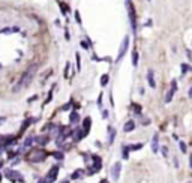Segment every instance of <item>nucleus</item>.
I'll list each match as a JSON object with an SVG mask.
<instances>
[{"instance_id": "nucleus-25", "label": "nucleus", "mask_w": 192, "mask_h": 183, "mask_svg": "<svg viewBox=\"0 0 192 183\" xmlns=\"http://www.w3.org/2000/svg\"><path fill=\"white\" fill-rule=\"evenodd\" d=\"M51 156H54V158L57 159V161H63V158H65L62 152H53V153H51Z\"/></svg>"}, {"instance_id": "nucleus-33", "label": "nucleus", "mask_w": 192, "mask_h": 183, "mask_svg": "<svg viewBox=\"0 0 192 183\" xmlns=\"http://www.w3.org/2000/svg\"><path fill=\"white\" fill-rule=\"evenodd\" d=\"M186 56H188V60L192 62V51L191 50H186Z\"/></svg>"}, {"instance_id": "nucleus-5", "label": "nucleus", "mask_w": 192, "mask_h": 183, "mask_svg": "<svg viewBox=\"0 0 192 183\" xmlns=\"http://www.w3.org/2000/svg\"><path fill=\"white\" fill-rule=\"evenodd\" d=\"M128 47H129V36H125L123 41H122V44H120V48H119V54H117L116 62H120V60L123 59V56H125L126 51H128Z\"/></svg>"}, {"instance_id": "nucleus-21", "label": "nucleus", "mask_w": 192, "mask_h": 183, "mask_svg": "<svg viewBox=\"0 0 192 183\" xmlns=\"http://www.w3.org/2000/svg\"><path fill=\"white\" fill-rule=\"evenodd\" d=\"M33 141H35V137H27V138L24 140V143H23V149H27V147H30Z\"/></svg>"}, {"instance_id": "nucleus-38", "label": "nucleus", "mask_w": 192, "mask_h": 183, "mask_svg": "<svg viewBox=\"0 0 192 183\" xmlns=\"http://www.w3.org/2000/svg\"><path fill=\"white\" fill-rule=\"evenodd\" d=\"M81 47H83V48H86V50H87V48H89V44H87V42H86V41H81Z\"/></svg>"}, {"instance_id": "nucleus-1", "label": "nucleus", "mask_w": 192, "mask_h": 183, "mask_svg": "<svg viewBox=\"0 0 192 183\" xmlns=\"http://www.w3.org/2000/svg\"><path fill=\"white\" fill-rule=\"evenodd\" d=\"M36 71H38V65L33 63V65L29 68V69L21 75V78H20V81L17 83L14 92H18V90H21V89H26V87L33 81V78H35V75H36Z\"/></svg>"}, {"instance_id": "nucleus-46", "label": "nucleus", "mask_w": 192, "mask_h": 183, "mask_svg": "<svg viewBox=\"0 0 192 183\" xmlns=\"http://www.w3.org/2000/svg\"><path fill=\"white\" fill-rule=\"evenodd\" d=\"M3 167V161H0V168H2Z\"/></svg>"}, {"instance_id": "nucleus-19", "label": "nucleus", "mask_w": 192, "mask_h": 183, "mask_svg": "<svg viewBox=\"0 0 192 183\" xmlns=\"http://www.w3.org/2000/svg\"><path fill=\"white\" fill-rule=\"evenodd\" d=\"M180 71H182V75H185V74H188V72L192 71V66L189 63H182L180 65Z\"/></svg>"}, {"instance_id": "nucleus-4", "label": "nucleus", "mask_w": 192, "mask_h": 183, "mask_svg": "<svg viewBox=\"0 0 192 183\" xmlns=\"http://www.w3.org/2000/svg\"><path fill=\"white\" fill-rule=\"evenodd\" d=\"M92 161H93V167H90L92 170H89L87 171V174H95V173H99L101 171V168H102V159L98 156V155H93L92 156Z\"/></svg>"}, {"instance_id": "nucleus-26", "label": "nucleus", "mask_w": 192, "mask_h": 183, "mask_svg": "<svg viewBox=\"0 0 192 183\" xmlns=\"http://www.w3.org/2000/svg\"><path fill=\"white\" fill-rule=\"evenodd\" d=\"M122 158H123V159H128V158H129V150H128L126 146L122 147Z\"/></svg>"}, {"instance_id": "nucleus-29", "label": "nucleus", "mask_w": 192, "mask_h": 183, "mask_svg": "<svg viewBox=\"0 0 192 183\" xmlns=\"http://www.w3.org/2000/svg\"><path fill=\"white\" fill-rule=\"evenodd\" d=\"M132 108H134V111H135L137 114H141V107H140V105H137V104H132Z\"/></svg>"}, {"instance_id": "nucleus-37", "label": "nucleus", "mask_w": 192, "mask_h": 183, "mask_svg": "<svg viewBox=\"0 0 192 183\" xmlns=\"http://www.w3.org/2000/svg\"><path fill=\"white\" fill-rule=\"evenodd\" d=\"M173 162H174V167H176V168H179V165H180V164H179V159H177L176 156H174V159H173Z\"/></svg>"}, {"instance_id": "nucleus-35", "label": "nucleus", "mask_w": 192, "mask_h": 183, "mask_svg": "<svg viewBox=\"0 0 192 183\" xmlns=\"http://www.w3.org/2000/svg\"><path fill=\"white\" fill-rule=\"evenodd\" d=\"M98 107H102V93L98 96Z\"/></svg>"}, {"instance_id": "nucleus-47", "label": "nucleus", "mask_w": 192, "mask_h": 183, "mask_svg": "<svg viewBox=\"0 0 192 183\" xmlns=\"http://www.w3.org/2000/svg\"><path fill=\"white\" fill-rule=\"evenodd\" d=\"M2 179H3V176H2V173H0V182H2Z\"/></svg>"}, {"instance_id": "nucleus-2", "label": "nucleus", "mask_w": 192, "mask_h": 183, "mask_svg": "<svg viewBox=\"0 0 192 183\" xmlns=\"http://www.w3.org/2000/svg\"><path fill=\"white\" fill-rule=\"evenodd\" d=\"M126 8H128V14H129V21H131L132 33L137 35V17H135V9H134V6H132L131 0H126Z\"/></svg>"}, {"instance_id": "nucleus-8", "label": "nucleus", "mask_w": 192, "mask_h": 183, "mask_svg": "<svg viewBox=\"0 0 192 183\" xmlns=\"http://www.w3.org/2000/svg\"><path fill=\"white\" fill-rule=\"evenodd\" d=\"M59 167L57 165H54V167H51L50 170H48V173H47V176H45V180H47V183H54L56 180H57V176H59Z\"/></svg>"}, {"instance_id": "nucleus-18", "label": "nucleus", "mask_w": 192, "mask_h": 183, "mask_svg": "<svg viewBox=\"0 0 192 183\" xmlns=\"http://www.w3.org/2000/svg\"><path fill=\"white\" fill-rule=\"evenodd\" d=\"M108 134H110V137H108V144H113L114 143V138H116V129L113 128V126H108Z\"/></svg>"}, {"instance_id": "nucleus-36", "label": "nucleus", "mask_w": 192, "mask_h": 183, "mask_svg": "<svg viewBox=\"0 0 192 183\" xmlns=\"http://www.w3.org/2000/svg\"><path fill=\"white\" fill-rule=\"evenodd\" d=\"M71 105H72V101H71V102H68L66 105H63V107H62V110H65V111H66V110H69V107H71Z\"/></svg>"}, {"instance_id": "nucleus-14", "label": "nucleus", "mask_w": 192, "mask_h": 183, "mask_svg": "<svg viewBox=\"0 0 192 183\" xmlns=\"http://www.w3.org/2000/svg\"><path fill=\"white\" fill-rule=\"evenodd\" d=\"M72 137H74V141L78 143V141H81L84 137H86V134H84L83 129H75V131H74V135H72Z\"/></svg>"}, {"instance_id": "nucleus-31", "label": "nucleus", "mask_w": 192, "mask_h": 183, "mask_svg": "<svg viewBox=\"0 0 192 183\" xmlns=\"http://www.w3.org/2000/svg\"><path fill=\"white\" fill-rule=\"evenodd\" d=\"M69 68H71V63L68 62V63H66V68H65V77H66V78H68V74H69Z\"/></svg>"}, {"instance_id": "nucleus-41", "label": "nucleus", "mask_w": 192, "mask_h": 183, "mask_svg": "<svg viewBox=\"0 0 192 183\" xmlns=\"http://www.w3.org/2000/svg\"><path fill=\"white\" fill-rule=\"evenodd\" d=\"M5 120H6V117H0V125L5 123Z\"/></svg>"}, {"instance_id": "nucleus-34", "label": "nucleus", "mask_w": 192, "mask_h": 183, "mask_svg": "<svg viewBox=\"0 0 192 183\" xmlns=\"http://www.w3.org/2000/svg\"><path fill=\"white\" fill-rule=\"evenodd\" d=\"M108 116H110V113H108V110H104V111H102V117H104V119H107Z\"/></svg>"}, {"instance_id": "nucleus-12", "label": "nucleus", "mask_w": 192, "mask_h": 183, "mask_svg": "<svg viewBox=\"0 0 192 183\" xmlns=\"http://www.w3.org/2000/svg\"><path fill=\"white\" fill-rule=\"evenodd\" d=\"M147 83H149V86L152 89H156V81H155V72H153V69H149V72H147Z\"/></svg>"}, {"instance_id": "nucleus-7", "label": "nucleus", "mask_w": 192, "mask_h": 183, "mask_svg": "<svg viewBox=\"0 0 192 183\" xmlns=\"http://www.w3.org/2000/svg\"><path fill=\"white\" fill-rule=\"evenodd\" d=\"M5 176L12 182V180H17V182H20V183H24V177H23V174L20 173V171H17V170H5Z\"/></svg>"}, {"instance_id": "nucleus-40", "label": "nucleus", "mask_w": 192, "mask_h": 183, "mask_svg": "<svg viewBox=\"0 0 192 183\" xmlns=\"http://www.w3.org/2000/svg\"><path fill=\"white\" fill-rule=\"evenodd\" d=\"M189 168H192V153L189 155Z\"/></svg>"}, {"instance_id": "nucleus-10", "label": "nucleus", "mask_w": 192, "mask_h": 183, "mask_svg": "<svg viewBox=\"0 0 192 183\" xmlns=\"http://www.w3.org/2000/svg\"><path fill=\"white\" fill-rule=\"evenodd\" d=\"M150 147H152V152L153 153H158L159 152V134L156 132L155 135H153V138H152V143H150Z\"/></svg>"}, {"instance_id": "nucleus-23", "label": "nucleus", "mask_w": 192, "mask_h": 183, "mask_svg": "<svg viewBox=\"0 0 192 183\" xmlns=\"http://www.w3.org/2000/svg\"><path fill=\"white\" fill-rule=\"evenodd\" d=\"M179 149H180V152H182L183 155H186V152H188V146H186L185 141H179Z\"/></svg>"}, {"instance_id": "nucleus-30", "label": "nucleus", "mask_w": 192, "mask_h": 183, "mask_svg": "<svg viewBox=\"0 0 192 183\" xmlns=\"http://www.w3.org/2000/svg\"><path fill=\"white\" fill-rule=\"evenodd\" d=\"M75 57H77V69L80 71V69H81V60H80V54H77Z\"/></svg>"}, {"instance_id": "nucleus-44", "label": "nucleus", "mask_w": 192, "mask_h": 183, "mask_svg": "<svg viewBox=\"0 0 192 183\" xmlns=\"http://www.w3.org/2000/svg\"><path fill=\"white\" fill-rule=\"evenodd\" d=\"M99 183H110V182H108V180H107V179H102V180H101V182H99Z\"/></svg>"}, {"instance_id": "nucleus-39", "label": "nucleus", "mask_w": 192, "mask_h": 183, "mask_svg": "<svg viewBox=\"0 0 192 183\" xmlns=\"http://www.w3.org/2000/svg\"><path fill=\"white\" fill-rule=\"evenodd\" d=\"M188 98L192 99V87H189V92H188Z\"/></svg>"}, {"instance_id": "nucleus-42", "label": "nucleus", "mask_w": 192, "mask_h": 183, "mask_svg": "<svg viewBox=\"0 0 192 183\" xmlns=\"http://www.w3.org/2000/svg\"><path fill=\"white\" fill-rule=\"evenodd\" d=\"M35 99H38V96H33V98H30V99H29V102H33Z\"/></svg>"}, {"instance_id": "nucleus-45", "label": "nucleus", "mask_w": 192, "mask_h": 183, "mask_svg": "<svg viewBox=\"0 0 192 183\" xmlns=\"http://www.w3.org/2000/svg\"><path fill=\"white\" fill-rule=\"evenodd\" d=\"M60 183H69V180H62Z\"/></svg>"}, {"instance_id": "nucleus-13", "label": "nucleus", "mask_w": 192, "mask_h": 183, "mask_svg": "<svg viewBox=\"0 0 192 183\" xmlns=\"http://www.w3.org/2000/svg\"><path fill=\"white\" fill-rule=\"evenodd\" d=\"M35 141L39 144V146H45L50 141V135H39V137H35Z\"/></svg>"}, {"instance_id": "nucleus-6", "label": "nucleus", "mask_w": 192, "mask_h": 183, "mask_svg": "<svg viewBox=\"0 0 192 183\" xmlns=\"http://www.w3.org/2000/svg\"><path fill=\"white\" fill-rule=\"evenodd\" d=\"M177 92V80H171L170 83V89H168L167 95H165V104H170L174 98V93Z\"/></svg>"}, {"instance_id": "nucleus-22", "label": "nucleus", "mask_w": 192, "mask_h": 183, "mask_svg": "<svg viewBox=\"0 0 192 183\" xmlns=\"http://www.w3.org/2000/svg\"><path fill=\"white\" fill-rule=\"evenodd\" d=\"M108 81H110V75H108V74H104L102 78H101V86L105 87V86L108 84Z\"/></svg>"}, {"instance_id": "nucleus-15", "label": "nucleus", "mask_w": 192, "mask_h": 183, "mask_svg": "<svg viewBox=\"0 0 192 183\" xmlns=\"http://www.w3.org/2000/svg\"><path fill=\"white\" fill-rule=\"evenodd\" d=\"M69 122H71V125H77V123L80 122V114H78L77 111H71V114H69Z\"/></svg>"}, {"instance_id": "nucleus-9", "label": "nucleus", "mask_w": 192, "mask_h": 183, "mask_svg": "<svg viewBox=\"0 0 192 183\" xmlns=\"http://www.w3.org/2000/svg\"><path fill=\"white\" fill-rule=\"evenodd\" d=\"M120 171H122V164H120V162H116V164L113 165V168H111V176H113L114 180H119Z\"/></svg>"}, {"instance_id": "nucleus-11", "label": "nucleus", "mask_w": 192, "mask_h": 183, "mask_svg": "<svg viewBox=\"0 0 192 183\" xmlns=\"http://www.w3.org/2000/svg\"><path fill=\"white\" fill-rule=\"evenodd\" d=\"M84 174H86V170L84 168H78V170H75L74 173L71 174V180H80L81 177H84Z\"/></svg>"}, {"instance_id": "nucleus-32", "label": "nucleus", "mask_w": 192, "mask_h": 183, "mask_svg": "<svg viewBox=\"0 0 192 183\" xmlns=\"http://www.w3.org/2000/svg\"><path fill=\"white\" fill-rule=\"evenodd\" d=\"M75 20H77L78 24H81V17H80V12H78V11H75Z\"/></svg>"}, {"instance_id": "nucleus-28", "label": "nucleus", "mask_w": 192, "mask_h": 183, "mask_svg": "<svg viewBox=\"0 0 192 183\" xmlns=\"http://www.w3.org/2000/svg\"><path fill=\"white\" fill-rule=\"evenodd\" d=\"M161 153H162L164 158H168V147H167V146H162V147H161Z\"/></svg>"}, {"instance_id": "nucleus-24", "label": "nucleus", "mask_w": 192, "mask_h": 183, "mask_svg": "<svg viewBox=\"0 0 192 183\" xmlns=\"http://www.w3.org/2000/svg\"><path fill=\"white\" fill-rule=\"evenodd\" d=\"M132 66H138V53L132 51Z\"/></svg>"}, {"instance_id": "nucleus-16", "label": "nucleus", "mask_w": 192, "mask_h": 183, "mask_svg": "<svg viewBox=\"0 0 192 183\" xmlns=\"http://www.w3.org/2000/svg\"><path fill=\"white\" fill-rule=\"evenodd\" d=\"M135 129V122L134 120H128L126 123H125V126H123V132H132Z\"/></svg>"}, {"instance_id": "nucleus-20", "label": "nucleus", "mask_w": 192, "mask_h": 183, "mask_svg": "<svg viewBox=\"0 0 192 183\" xmlns=\"http://www.w3.org/2000/svg\"><path fill=\"white\" fill-rule=\"evenodd\" d=\"M126 147H128V150H129V152H137V150L143 149V147H144V144H143V143H137V144H129V146H126Z\"/></svg>"}, {"instance_id": "nucleus-43", "label": "nucleus", "mask_w": 192, "mask_h": 183, "mask_svg": "<svg viewBox=\"0 0 192 183\" xmlns=\"http://www.w3.org/2000/svg\"><path fill=\"white\" fill-rule=\"evenodd\" d=\"M38 183H47V180H45V179H41V180H38Z\"/></svg>"}, {"instance_id": "nucleus-27", "label": "nucleus", "mask_w": 192, "mask_h": 183, "mask_svg": "<svg viewBox=\"0 0 192 183\" xmlns=\"http://www.w3.org/2000/svg\"><path fill=\"white\" fill-rule=\"evenodd\" d=\"M59 6H60V9H62V12H63V15L69 11V8L66 6V3H63V2H59Z\"/></svg>"}, {"instance_id": "nucleus-17", "label": "nucleus", "mask_w": 192, "mask_h": 183, "mask_svg": "<svg viewBox=\"0 0 192 183\" xmlns=\"http://www.w3.org/2000/svg\"><path fill=\"white\" fill-rule=\"evenodd\" d=\"M90 126H92V119H90V117H86V119H84V123H83V131H84L86 137H87V134H89V131H90Z\"/></svg>"}, {"instance_id": "nucleus-3", "label": "nucleus", "mask_w": 192, "mask_h": 183, "mask_svg": "<svg viewBox=\"0 0 192 183\" xmlns=\"http://www.w3.org/2000/svg\"><path fill=\"white\" fill-rule=\"evenodd\" d=\"M47 156H48V153H47L45 150L38 149V150H33V152L27 156V159H29V161H32V162H42V161H45Z\"/></svg>"}]
</instances>
